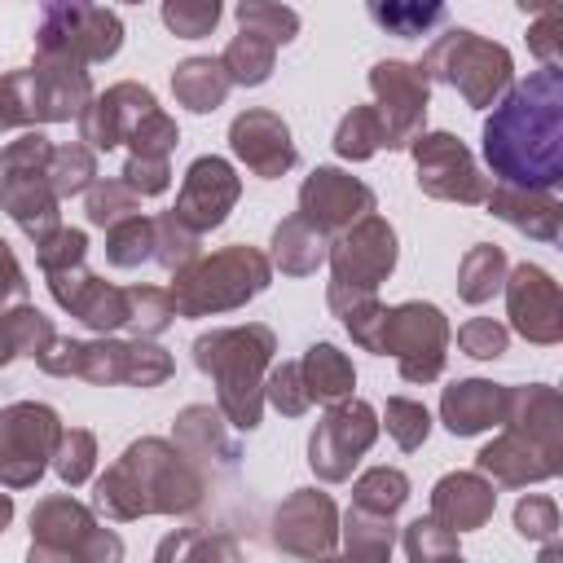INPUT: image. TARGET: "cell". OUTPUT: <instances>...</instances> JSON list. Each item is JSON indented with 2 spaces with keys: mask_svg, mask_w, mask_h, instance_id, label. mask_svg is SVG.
I'll list each match as a JSON object with an SVG mask.
<instances>
[{
  "mask_svg": "<svg viewBox=\"0 0 563 563\" xmlns=\"http://www.w3.org/2000/svg\"><path fill=\"white\" fill-rule=\"evenodd\" d=\"M484 158L501 185L554 189L563 176V75L541 62L515 84L484 123Z\"/></svg>",
  "mask_w": 563,
  "mask_h": 563,
  "instance_id": "obj_1",
  "label": "cell"
},
{
  "mask_svg": "<svg viewBox=\"0 0 563 563\" xmlns=\"http://www.w3.org/2000/svg\"><path fill=\"white\" fill-rule=\"evenodd\" d=\"M97 510L114 523L136 515H185L202 501L198 462L167 440H136L128 453L97 479Z\"/></svg>",
  "mask_w": 563,
  "mask_h": 563,
  "instance_id": "obj_2",
  "label": "cell"
},
{
  "mask_svg": "<svg viewBox=\"0 0 563 563\" xmlns=\"http://www.w3.org/2000/svg\"><path fill=\"white\" fill-rule=\"evenodd\" d=\"M277 339L268 325H224L194 339V361L216 378V409L238 427L255 431L264 413V369L273 365Z\"/></svg>",
  "mask_w": 563,
  "mask_h": 563,
  "instance_id": "obj_3",
  "label": "cell"
},
{
  "mask_svg": "<svg viewBox=\"0 0 563 563\" xmlns=\"http://www.w3.org/2000/svg\"><path fill=\"white\" fill-rule=\"evenodd\" d=\"M268 282H273L268 255H260L255 246H224L207 260H189L185 268H176L172 303L180 317L229 312V308H242L246 299H255Z\"/></svg>",
  "mask_w": 563,
  "mask_h": 563,
  "instance_id": "obj_4",
  "label": "cell"
},
{
  "mask_svg": "<svg viewBox=\"0 0 563 563\" xmlns=\"http://www.w3.org/2000/svg\"><path fill=\"white\" fill-rule=\"evenodd\" d=\"M40 369L66 378H88V383H132V387H158L172 374V356L145 339L132 343H114V339H97V343H79V339H48L35 352Z\"/></svg>",
  "mask_w": 563,
  "mask_h": 563,
  "instance_id": "obj_5",
  "label": "cell"
},
{
  "mask_svg": "<svg viewBox=\"0 0 563 563\" xmlns=\"http://www.w3.org/2000/svg\"><path fill=\"white\" fill-rule=\"evenodd\" d=\"M422 75L457 88L466 97V106L484 110L493 106L506 88H510V53L475 31H444L431 48H427V62H422Z\"/></svg>",
  "mask_w": 563,
  "mask_h": 563,
  "instance_id": "obj_6",
  "label": "cell"
},
{
  "mask_svg": "<svg viewBox=\"0 0 563 563\" xmlns=\"http://www.w3.org/2000/svg\"><path fill=\"white\" fill-rule=\"evenodd\" d=\"M123 44V22L97 0H62L44 9L35 31V53L44 57H75V62H106Z\"/></svg>",
  "mask_w": 563,
  "mask_h": 563,
  "instance_id": "obj_7",
  "label": "cell"
},
{
  "mask_svg": "<svg viewBox=\"0 0 563 563\" xmlns=\"http://www.w3.org/2000/svg\"><path fill=\"white\" fill-rule=\"evenodd\" d=\"M444 347H449V321L435 303H396L383 312L378 330V352H391L400 365V378L409 383H431L444 369Z\"/></svg>",
  "mask_w": 563,
  "mask_h": 563,
  "instance_id": "obj_8",
  "label": "cell"
},
{
  "mask_svg": "<svg viewBox=\"0 0 563 563\" xmlns=\"http://www.w3.org/2000/svg\"><path fill=\"white\" fill-rule=\"evenodd\" d=\"M57 440H62V422L48 405H35V400L4 405L0 409V484L31 488L53 462Z\"/></svg>",
  "mask_w": 563,
  "mask_h": 563,
  "instance_id": "obj_9",
  "label": "cell"
},
{
  "mask_svg": "<svg viewBox=\"0 0 563 563\" xmlns=\"http://www.w3.org/2000/svg\"><path fill=\"white\" fill-rule=\"evenodd\" d=\"M123 541L97 519L70 501V497H48L31 515V559H119Z\"/></svg>",
  "mask_w": 563,
  "mask_h": 563,
  "instance_id": "obj_10",
  "label": "cell"
},
{
  "mask_svg": "<svg viewBox=\"0 0 563 563\" xmlns=\"http://www.w3.org/2000/svg\"><path fill=\"white\" fill-rule=\"evenodd\" d=\"M378 440V418H374V409L365 405V400H334L330 409H325V418L317 422V431H312V440H308V462H312V471L321 475V479H330V484H339V479H347L352 475V466H356V457L369 449Z\"/></svg>",
  "mask_w": 563,
  "mask_h": 563,
  "instance_id": "obj_11",
  "label": "cell"
},
{
  "mask_svg": "<svg viewBox=\"0 0 563 563\" xmlns=\"http://www.w3.org/2000/svg\"><path fill=\"white\" fill-rule=\"evenodd\" d=\"M413 150V163H418V185L422 194L431 198H444V202H484L493 180L479 176L475 158L466 154V145L449 132H418L409 141Z\"/></svg>",
  "mask_w": 563,
  "mask_h": 563,
  "instance_id": "obj_12",
  "label": "cell"
},
{
  "mask_svg": "<svg viewBox=\"0 0 563 563\" xmlns=\"http://www.w3.org/2000/svg\"><path fill=\"white\" fill-rule=\"evenodd\" d=\"M330 273L339 286H361V290H374L378 282H387V273L396 268V233L387 220L378 216H361L356 224H347L330 251Z\"/></svg>",
  "mask_w": 563,
  "mask_h": 563,
  "instance_id": "obj_13",
  "label": "cell"
},
{
  "mask_svg": "<svg viewBox=\"0 0 563 563\" xmlns=\"http://www.w3.org/2000/svg\"><path fill=\"white\" fill-rule=\"evenodd\" d=\"M369 88H374V110L383 119V145H409L422 132L427 119V75L422 66L409 62H378L369 70Z\"/></svg>",
  "mask_w": 563,
  "mask_h": 563,
  "instance_id": "obj_14",
  "label": "cell"
},
{
  "mask_svg": "<svg viewBox=\"0 0 563 563\" xmlns=\"http://www.w3.org/2000/svg\"><path fill=\"white\" fill-rule=\"evenodd\" d=\"M501 286H506L510 325L528 343H559L563 339V295H559V282L545 268L519 264L515 273H506Z\"/></svg>",
  "mask_w": 563,
  "mask_h": 563,
  "instance_id": "obj_15",
  "label": "cell"
},
{
  "mask_svg": "<svg viewBox=\"0 0 563 563\" xmlns=\"http://www.w3.org/2000/svg\"><path fill=\"white\" fill-rule=\"evenodd\" d=\"M238 194H242L238 172H233L224 158L207 154V158H194V163H189V172H185V180H180V194H176V207H172V211H176V220H185L189 229L207 233V229L224 224V216L233 211Z\"/></svg>",
  "mask_w": 563,
  "mask_h": 563,
  "instance_id": "obj_16",
  "label": "cell"
},
{
  "mask_svg": "<svg viewBox=\"0 0 563 563\" xmlns=\"http://www.w3.org/2000/svg\"><path fill=\"white\" fill-rule=\"evenodd\" d=\"M369 211H374V189L339 167H317L299 189V216L312 220L321 233H343Z\"/></svg>",
  "mask_w": 563,
  "mask_h": 563,
  "instance_id": "obj_17",
  "label": "cell"
},
{
  "mask_svg": "<svg viewBox=\"0 0 563 563\" xmlns=\"http://www.w3.org/2000/svg\"><path fill=\"white\" fill-rule=\"evenodd\" d=\"M559 457H563V444H550V440H537L519 427H506L475 462H479V475H493V484L519 488V484H537V479L559 475V466H563Z\"/></svg>",
  "mask_w": 563,
  "mask_h": 563,
  "instance_id": "obj_18",
  "label": "cell"
},
{
  "mask_svg": "<svg viewBox=\"0 0 563 563\" xmlns=\"http://www.w3.org/2000/svg\"><path fill=\"white\" fill-rule=\"evenodd\" d=\"M48 286H53V299H57L70 317H79L88 330L110 334V330L128 325V290L101 282V277L88 273L84 264L62 268V273H48Z\"/></svg>",
  "mask_w": 563,
  "mask_h": 563,
  "instance_id": "obj_19",
  "label": "cell"
},
{
  "mask_svg": "<svg viewBox=\"0 0 563 563\" xmlns=\"http://www.w3.org/2000/svg\"><path fill=\"white\" fill-rule=\"evenodd\" d=\"M334 528H339V515H334V501L317 488H299L295 497H286L277 506V519H273V541L286 550V554H330L339 541H334Z\"/></svg>",
  "mask_w": 563,
  "mask_h": 563,
  "instance_id": "obj_20",
  "label": "cell"
},
{
  "mask_svg": "<svg viewBox=\"0 0 563 563\" xmlns=\"http://www.w3.org/2000/svg\"><path fill=\"white\" fill-rule=\"evenodd\" d=\"M229 145H233V154H238L255 176H264V180L290 172V167L299 163V150H295V141H290V128H286L273 110H246V114H238V119L229 123Z\"/></svg>",
  "mask_w": 563,
  "mask_h": 563,
  "instance_id": "obj_21",
  "label": "cell"
},
{
  "mask_svg": "<svg viewBox=\"0 0 563 563\" xmlns=\"http://www.w3.org/2000/svg\"><path fill=\"white\" fill-rule=\"evenodd\" d=\"M158 101L150 88L141 84H114L101 97H92L79 114V141L88 150H114L128 141V132L141 123V114H150Z\"/></svg>",
  "mask_w": 563,
  "mask_h": 563,
  "instance_id": "obj_22",
  "label": "cell"
},
{
  "mask_svg": "<svg viewBox=\"0 0 563 563\" xmlns=\"http://www.w3.org/2000/svg\"><path fill=\"white\" fill-rule=\"evenodd\" d=\"M31 84H35V123L79 119L84 106L92 101L88 70L75 57H44L40 53L31 66Z\"/></svg>",
  "mask_w": 563,
  "mask_h": 563,
  "instance_id": "obj_23",
  "label": "cell"
},
{
  "mask_svg": "<svg viewBox=\"0 0 563 563\" xmlns=\"http://www.w3.org/2000/svg\"><path fill=\"white\" fill-rule=\"evenodd\" d=\"M0 207L31 242H44L57 229V194L44 167H0Z\"/></svg>",
  "mask_w": 563,
  "mask_h": 563,
  "instance_id": "obj_24",
  "label": "cell"
},
{
  "mask_svg": "<svg viewBox=\"0 0 563 563\" xmlns=\"http://www.w3.org/2000/svg\"><path fill=\"white\" fill-rule=\"evenodd\" d=\"M493 506H497V493L493 484L479 475V471H457V475H444L431 493V519L453 528V532H466V528H484L493 519Z\"/></svg>",
  "mask_w": 563,
  "mask_h": 563,
  "instance_id": "obj_25",
  "label": "cell"
},
{
  "mask_svg": "<svg viewBox=\"0 0 563 563\" xmlns=\"http://www.w3.org/2000/svg\"><path fill=\"white\" fill-rule=\"evenodd\" d=\"M440 418H444V427L453 435H475L484 427H501V418H506V387H497L488 378H462V383L444 387Z\"/></svg>",
  "mask_w": 563,
  "mask_h": 563,
  "instance_id": "obj_26",
  "label": "cell"
},
{
  "mask_svg": "<svg viewBox=\"0 0 563 563\" xmlns=\"http://www.w3.org/2000/svg\"><path fill=\"white\" fill-rule=\"evenodd\" d=\"M488 211L501 216L506 224H515L519 233L537 238V242H554L559 238V202L550 198V189H519V185H493L488 189Z\"/></svg>",
  "mask_w": 563,
  "mask_h": 563,
  "instance_id": "obj_27",
  "label": "cell"
},
{
  "mask_svg": "<svg viewBox=\"0 0 563 563\" xmlns=\"http://www.w3.org/2000/svg\"><path fill=\"white\" fill-rule=\"evenodd\" d=\"M325 251H330L325 233H321L312 220H303V216H286V220L273 229V264H277L282 273H290V277L317 273V268L325 264Z\"/></svg>",
  "mask_w": 563,
  "mask_h": 563,
  "instance_id": "obj_28",
  "label": "cell"
},
{
  "mask_svg": "<svg viewBox=\"0 0 563 563\" xmlns=\"http://www.w3.org/2000/svg\"><path fill=\"white\" fill-rule=\"evenodd\" d=\"M220 409H211V405H189L180 418H176V444L194 457V462H224V466H233L238 462V444L224 435V427H220Z\"/></svg>",
  "mask_w": 563,
  "mask_h": 563,
  "instance_id": "obj_29",
  "label": "cell"
},
{
  "mask_svg": "<svg viewBox=\"0 0 563 563\" xmlns=\"http://www.w3.org/2000/svg\"><path fill=\"white\" fill-rule=\"evenodd\" d=\"M299 374H303V387L312 400L321 405H334V400H347L352 387H356V369L352 361L334 347V343H312L299 361Z\"/></svg>",
  "mask_w": 563,
  "mask_h": 563,
  "instance_id": "obj_30",
  "label": "cell"
},
{
  "mask_svg": "<svg viewBox=\"0 0 563 563\" xmlns=\"http://www.w3.org/2000/svg\"><path fill=\"white\" fill-rule=\"evenodd\" d=\"M229 88H233V84H229L224 66L211 62V57H189V62H180V66L172 70V92H176V101L189 106L194 114H207V110L224 106Z\"/></svg>",
  "mask_w": 563,
  "mask_h": 563,
  "instance_id": "obj_31",
  "label": "cell"
},
{
  "mask_svg": "<svg viewBox=\"0 0 563 563\" xmlns=\"http://www.w3.org/2000/svg\"><path fill=\"white\" fill-rule=\"evenodd\" d=\"M501 282H506V251H501V246L479 242V246H471V251L462 255V264H457V295H462L466 303L493 299V295L501 290Z\"/></svg>",
  "mask_w": 563,
  "mask_h": 563,
  "instance_id": "obj_32",
  "label": "cell"
},
{
  "mask_svg": "<svg viewBox=\"0 0 563 563\" xmlns=\"http://www.w3.org/2000/svg\"><path fill=\"white\" fill-rule=\"evenodd\" d=\"M365 9H369L378 31L413 40V35H427L440 22L444 0H365Z\"/></svg>",
  "mask_w": 563,
  "mask_h": 563,
  "instance_id": "obj_33",
  "label": "cell"
},
{
  "mask_svg": "<svg viewBox=\"0 0 563 563\" xmlns=\"http://www.w3.org/2000/svg\"><path fill=\"white\" fill-rule=\"evenodd\" d=\"M273 57H277V44H268V40H264V35H255V31H242V35H233V40H229V48H224L220 66H224L229 84L255 88V84H264V79L273 75Z\"/></svg>",
  "mask_w": 563,
  "mask_h": 563,
  "instance_id": "obj_34",
  "label": "cell"
},
{
  "mask_svg": "<svg viewBox=\"0 0 563 563\" xmlns=\"http://www.w3.org/2000/svg\"><path fill=\"white\" fill-rule=\"evenodd\" d=\"M92 154H97V150H88V145H53L44 176H48V185H53L57 198L84 194V189L92 185V176H97V158H92Z\"/></svg>",
  "mask_w": 563,
  "mask_h": 563,
  "instance_id": "obj_35",
  "label": "cell"
},
{
  "mask_svg": "<svg viewBox=\"0 0 563 563\" xmlns=\"http://www.w3.org/2000/svg\"><path fill=\"white\" fill-rule=\"evenodd\" d=\"M405 497H409V479L396 466H374L352 488V506L374 510V515H396L405 506Z\"/></svg>",
  "mask_w": 563,
  "mask_h": 563,
  "instance_id": "obj_36",
  "label": "cell"
},
{
  "mask_svg": "<svg viewBox=\"0 0 563 563\" xmlns=\"http://www.w3.org/2000/svg\"><path fill=\"white\" fill-rule=\"evenodd\" d=\"M150 255H154V220L150 216L136 211V216L110 224V233H106V260L114 268H136Z\"/></svg>",
  "mask_w": 563,
  "mask_h": 563,
  "instance_id": "obj_37",
  "label": "cell"
},
{
  "mask_svg": "<svg viewBox=\"0 0 563 563\" xmlns=\"http://www.w3.org/2000/svg\"><path fill=\"white\" fill-rule=\"evenodd\" d=\"M343 550L356 559H387L391 554V515H374L352 506L343 528Z\"/></svg>",
  "mask_w": 563,
  "mask_h": 563,
  "instance_id": "obj_38",
  "label": "cell"
},
{
  "mask_svg": "<svg viewBox=\"0 0 563 563\" xmlns=\"http://www.w3.org/2000/svg\"><path fill=\"white\" fill-rule=\"evenodd\" d=\"M334 150L343 158H356V163L369 158V154H378L383 150V119H378V110L374 106H352L343 114L339 132H334Z\"/></svg>",
  "mask_w": 563,
  "mask_h": 563,
  "instance_id": "obj_39",
  "label": "cell"
},
{
  "mask_svg": "<svg viewBox=\"0 0 563 563\" xmlns=\"http://www.w3.org/2000/svg\"><path fill=\"white\" fill-rule=\"evenodd\" d=\"M238 22L242 31H255L268 44H286L299 35V13L286 9L282 0H238Z\"/></svg>",
  "mask_w": 563,
  "mask_h": 563,
  "instance_id": "obj_40",
  "label": "cell"
},
{
  "mask_svg": "<svg viewBox=\"0 0 563 563\" xmlns=\"http://www.w3.org/2000/svg\"><path fill=\"white\" fill-rule=\"evenodd\" d=\"M198 229H189L185 220H176V211H163V216H154V260L167 268V273H176V268H185L189 260H198Z\"/></svg>",
  "mask_w": 563,
  "mask_h": 563,
  "instance_id": "obj_41",
  "label": "cell"
},
{
  "mask_svg": "<svg viewBox=\"0 0 563 563\" xmlns=\"http://www.w3.org/2000/svg\"><path fill=\"white\" fill-rule=\"evenodd\" d=\"M172 317H176L172 290H158V286H132L128 290V330L136 339H150V334L167 330Z\"/></svg>",
  "mask_w": 563,
  "mask_h": 563,
  "instance_id": "obj_42",
  "label": "cell"
},
{
  "mask_svg": "<svg viewBox=\"0 0 563 563\" xmlns=\"http://www.w3.org/2000/svg\"><path fill=\"white\" fill-rule=\"evenodd\" d=\"M141 211V194L128 180H92L88 185V220L97 229H110Z\"/></svg>",
  "mask_w": 563,
  "mask_h": 563,
  "instance_id": "obj_43",
  "label": "cell"
},
{
  "mask_svg": "<svg viewBox=\"0 0 563 563\" xmlns=\"http://www.w3.org/2000/svg\"><path fill=\"white\" fill-rule=\"evenodd\" d=\"M92 457H97V440H92V431H84V427H70V431H62V440H57V449H53V471L62 475V484H84L88 475H92Z\"/></svg>",
  "mask_w": 563,
  "mask_h": 563,
  "instance_id": "obj_44",
  "label": "cell"
},
{
  "mask_svg": "<svg viewBox=\"0 0 563 563\" xmlns=\"http://www.w3.org/2000/svg\"><path fill=\"white\" fill-rule=\"evenodd\" d=\"M163 22L180 40H198L220 22V0H163Z\"/></svg>",
  "mask_w": 563,
  "mask_h": 563,
  "instance_id": "obj_45",
  "label": "cell"
},
{
  "mask_svg": "<svg viewBox=\"0 0 563 563\" xmlns=\"http://www.w3.org/2000/svg\"><path fill=\"white\" fill-rule=\"evenodd\" d=\"M264 400H273L286 418H299V413L312 405V396H308V387H303V374H299V361H282V365L264 378Z\"/></svg>",
  "mask_w": 563,
  "mask_h": 563,
  "instance_id": "obj_46",
  "label": "cell"
},
{
  "mask_svg": "<svg viewBox=\"0 0 563 563\" xmlns=\"http://www.w3.org/2000/svg\"><path fill=\"white\" fill-rule=\"evenodd\" d=\"M383 422H387V435H391L400 449H418V444L427 440V431H431V413H427L418 400H405V396H391V400H387Z\"/></svg>",
  "mask_w": 563,
  "mask_h": 563,
  "instance_id": "obj_47",
  "label": "cell"
},
{
  "mask_svg": "<svg viewBox=\"0 0 563 563\" xmlns=\"http://www.w3.org/2000/svg\"><path fill=\"white\" fill-rule=\"evenodd\" d=\"M176 141H180V132H176V123L154 106L150 114H141V123L128 132V145H132V154H145V158H167L172 150H176Z\"/></svg>",
  "mask_w": 563,
  "mask_h": 563,
  "instance_id": "obj_48",
  "label": "cell"
},
{
  "mask_svg": "<svg viewBox=\"0 0 563 563\" xmlns=\"http://www.w3.org/2000/svg\"><path fill=\"white\" fill-rule=\"evenodd\" d=\"M84 255H88V238H84L79 229H62V224H57L44 242H35V260H40L44 273L75 268V264H84Z\"/></svg>",
  "mask_w": 563,
  "mask_h": 563,
  "instance_id": "obj_49",
  "label": "cell"
},
{
  "mask_svg": "<svg viewBox=\"0 0 563 563\" xmlns=\"http://www.w3.org/2000/svg\"><path fill=\"white\" fill-rule=\"evenodd\" d=\"M405 550H409V559H422V563L427 559H449V554H457V532L427 515V519H413L405 528Z\"/></svg>",
  "mask_w": 563,
  "mask_h": 563,
  "instance_id": "obj_50",
  "label": "cell"
},
{
  "mask_svg": "<svg viewBox=\"0 0 563 563\" xmlns=\"http://www.w3.org/2000/svg\"><path fill=\"white\" fill-rule=\"evenodd\" d=\"M457 347L475 361H497L506 352V325L493 321V317H471L462 330H457Z\"/></svg>",
  "mask_w": 563,
  "mask_h": 563,
  "instance_id": "obj_51",
  "label": "cell"
},
{
  "mask_svg": "<svg viewBox=\"0 0 563 563\" xmlns=\"http://www.w3.org/2000/svg\"><path fill=\"white\" fill-rule=\"evenodd\" d=\"M515 528H519V537H532V541L554 537L559 532V506L550 497H523L515 506Z\"/></svg>",
  "mask_w": 563,
  "mask_h": 563,
  "instance_id": "obj_52",
  "label": "cell"
},
{
  "mask_svg": "<svg viewBox=\"0 0 563 563\" xmlns=\"http://www.w3.org/2000/svg\"><path fill=\"white\" fill-rule=\"evenodd\" d=\"M48 136L40 128H22L4 150H0V167H48Z\"/></svg>",
  "mask_w": 563,
  "mask_h": 563,
  "instance_id": "obj_53",
  "label": "cell"
},
{
  "mask_svg": "<svg viewBox=\"0 0 563 563\" xmlns=\"http://www.w3.org/2000/svg\"><path fill=\"white\" fill-rule=\"evenodd\" d=\"M123 180H128L141 198H150V194H163V189L172 185V172H167V158L128 154V163H123Z\"/></svg>",
  "mask_w": 563,
  "mask_h": 563,
  "instance_id": "obj_54",
  "label": "cell"
},
{
  "mask_svg": "<svg viewBox=\"0 0 563 563\" xmlns=\"http://www.w3.org/2000/svg\"><path fill=\"white\" fill-rule=\"evenodd\" d=\"M22 299H26L22 264H18V255L9 251V242L0 238V312H4V308H13V303H22Z\"/></svg>",
  "mask_w": 563,
  "mask_h": 563,
  "instance_id": "obj_55",
  "label": "cell"
},
{
  "mask_svg": "<svg viewBox=\"0 0 563 563\" xmlns=\"http://www.w3.org/2000/svg\"><path fill=\"white\" fill-rule=\"evenodd\" d=\"M528 35H532L528 44H532V53H537L541 62H559V9H545L541 22H537Z\"/></svg>",
  "mask_w": 563,
  "mask_h": 563,
  "instance_id": "obj_56",
  "label": "cell"
},
{
  "mask_svg": "<svg viewBox=\"0 0 563 563\" xmlns=\"http://www.w3.org/2000/svg\"><path fill=\"white\" fill-rule=\"evenodd\" d=\"M18 356V343H13V334H9V325H4V317H0V365H9Z\"/></svg>",
  "mask_w": 563,
  "mask_h": 563,
  "instance_id": "obj_57",
  "label": "cell"
},
{
  "mask_svg": "<svg viewBox=\"0 0 563 563\" xmlns=\"http://www.w3.org/2000/svg\"><path fill=\"white\" fill-rule=\"evenodd\" d=\"M523 13H545V9H559V0H519Z\"/></svg>",
  "mask_w": 563,
  "mask_h": 563,
  "instance_id": "obj_58",
  "label": "cell"
},
{
  "mask_svg": "<svg viewBox=\"0 0 563 563\" xmlns=\"http://www.w3.org/2000/svg\"><path fill=\"white\" fill-rule=\"evenodd\" d=\"M13 519V501H9V493H0V528Z\"/></svg>",
  "mask_w": 563,
  "mask_h": 563,
  "instance_id": "obj_59",
  "label": "cell"
},
{
  "mask_svg": "<svg viewBox=\"0 0 563 563\" xmlns=\"http://www.w3.org/2000/svg\"><path fill=\"white\" fill-rule=\"evenodd\" d=\"M40 4H44V9H53V4H62V0H40Z\"/></svg>",
  "mask_w": 563,
  "mask_h": 563,
  "instance_id": "obj_60",
  "label": "cell"
},
{
  "mask_svg": "<svg viewBox=\"0 0 563 563\" xmlns=\"http://www.w3.org/2000/svg\"><path fill=\"white\" fill-rule=\"evenodd\" d=\"M128 4H141V0H128Z\"/></svg>",
  "mask_w": 563,
  "mask_h": 563,
  "instance_id": "obj_61",
  "label": "cell"
}]
</instances>
